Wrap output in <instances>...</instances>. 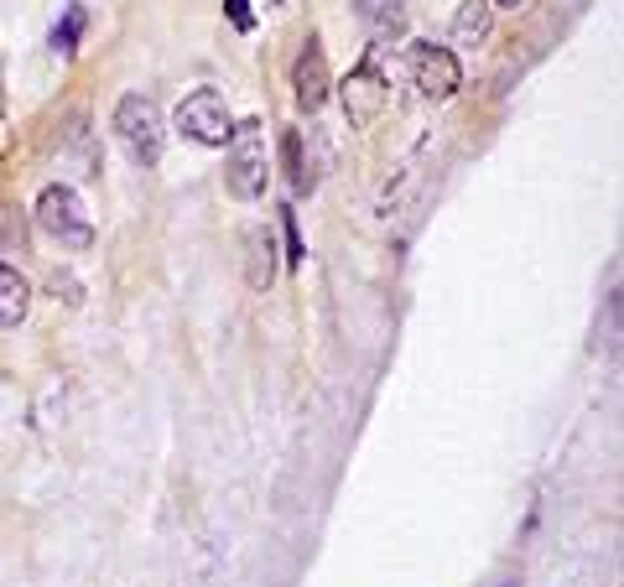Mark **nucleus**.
Instances as JSON below:
<instances>
[{"instance_id":"6e6552de","label":"nucleus","mask_w":624,"mask_h":587,"mask_svg":"<svg viewBox=\"0 0 624 587\" xmlns=\"http://www.w3.org/2000/svg\"><path fill=\"white\" fill-rule=\"evenodd\" d=\"M245 282H250V291H271V282H276V239L265 224L245 229Z\"/></svg>"},{"instance_id":"0eeeda50","label":"nucleus","mask_w":624,"mask_h":587,"mask_svg":"<svg viewBox=\"0 0 624 587\" xmlns=\"http://www.w3.org/2000/svg\"><path fill=\"white\" fill-rule=\"evenodd\" d=\"M385 99H390V89H385V78L375 73V63H360V68L344 78V115L354 120V125H370V120H380Z\"/></svg>"},{"instance_id":"7ed1b4c3","label":"nucleus","mask_w":624,"mask_h":587,"mask_svg":"<svg viewBox=\"0 0 624 587\" xmlns=\"http://www.w3.org/2000/svg\"><path fill=\"white\" fill-rule=\"evenodd\" d=\"M37 224H42V235H52L63 250H89L95 245V224H89V213H84V198L63 183H52V188L37 192Z\"/></svg>"},{"instance_id":"2eb2a0df","label":"nucleus","mask_w":624,"mask_h":587,"mask_svg":"<svg viewBox=\"0 0 624 587\" xmlns=\"http://www.w3.org/2000/svg\"><path fill=\"white\" fill-rule=\"evenodd\" d=\"M229 16H235V22L250 32V11H245V0H229Z\"/></svg>"},{"instance_id":"423d86ee","label":"nucleus","mask_w":624,"mask_h":587,"mask_svg":"<svg viewBox=\"0 0 624 587\" xmlns=\"http://www.w3.org/2000/svg\"><path fill=\"white\" fill-rule=\"evenodd\" d=\"M291 89H297V110H308V115H317V110L328 104V95H334L328 52H323L317 37H308L302 52H297V63H291Z\"/></svg>"},{"instance_id":"f03ea898","label":"nucleus","mask_w":624,"mask_h":587,"mask_svg":"<svg viewBox=\"0 0 624 587\" xmlns=\"http://www.w3.org/2000/svg\"><path fill=\"white\" fill-rule=\"evenodd\" d=\"M224 183H229V198H240V203H255L271 183V162H265V136H261V120H245L229 130V172H224Z\"/></svg>"},{"instance_id":"9d476101","label":"nucleus","mask_w":624,"mask_h":587,"mask_svg":"<svg viewBox=\"0 0 624 587\" xmlns=\"http://www.w3.org/2000/svg\"><path fill=\"white\" fill-rule=\"evenodd\" d=\"M282 166H287V183L297 198H308L317 188V172L308 166V136L302 130H282Z\"/></svg>"},{"instance_id":"4468645a","label":"nucleus","mask_w":624,"mask_h":587,"mask_svg":"<svg viewBox=\"0 0 624 587\" xmlns=\"http://www.w3.org/2000/svg\"><path fill=\"white\" fill-rule=\"evenodd\" d=\"M282 229H287V260H291V265H302L308 245H302V229H297V213H291V209H282Z\"/></svg>"},{"instance_id":"f3484780","label":"nucleus","mask_w":624,"mask_h":587,"mask_svg":"<svg viewBox=\"0 0 624 587\" xmlns=\"http://www.w3.org/2000/svg\"><path fill=\"white\" fill-rule=\"evenodd\" d=\"M500 587H521V583H500Z\"/></svg>"},{"instance_id":"39448f33","label":"nucleus","mask_w":624,"mask_h":587,"mask_svg":"<svg viewBox=\"0 0 624 587\" xmlns=\"http://www.w3.org/2000/svg\"><path fill=\"white\" fill-rule=\"evenodd\" d=\"M411 78H416V89L427 99H453L458 84H463V68H458L453 48H437V42H416L411 48Z\"/></svg>"},{"instance_id":"ddd939ff","label":"nucleus","mask_w":624,"mask_h":587,"mask_svg":"<svg viewBox=\"0 0 624 587\" xmlns=\"http://www.w3.org/2000/svg\"><path fill=\"white\" fill-rule=\"evenodd\" d=\"M84 26H89L84 5H68V16H63V22H58V32H52V48L73 52V48H78V37H84Z\"/></svg>"},{"instance_id":"9b49d317","label":"nucleus","mask_w":624,"mask_h":587,"mask_svg":"<svg viewBox=\"0 0 624 587\" xmlns=\"http://www.w3.org/2000/svg\"><path fill=\"white\" fill-rule=\"evenodd\" d=\"M26 307H32V286L16 265H5L0 260V328H16L26 317Z\"/></svg>"},{"instance_id":"20e7f679","label":"nucleus","mask_w":624,"mask_h":587,"mask_svg":"<svg viewBox=\"0 0 624 587\" xmlns=\"http://www.w3.org/2000/svg\"><path fill=\"white\" fill-rule=\"evenodd\" d=\"M177 130H183L192 146H229L235 120H229L224 95H219V89H192V95L177 104Z\"/></svg>"},{"instance_id":"dca6fc26","label":"nucleus","mask_w":624,"mask_h":587,"mask_svg":"<svg viewBox=\"0 0 624 587\" xmlns=\"http://www.w3.org/2000/svg\"><path fill=\"white\" fill-rule=\"evenodd\" d=\"M489 5H504V11H515V5H526V0H489Z\"/></svg>"},{"instance_id":"1a4fd4ad","label":"nucleus","mask_w":624,"mask_h":587,"mask_svg":"<svg viewBox=\"0 0 624 587\" xmlns=\"http://www.w3.org/2000/svg\"><path fill=\"white\" fill-rule=\"evenodd\" d=\"M354 16H360L380 42L407 37V11H401V0H354Z\"/></svg>"},{"instance_id":"f8f14e48","label":"nucleus","mask_w":624,"mask_h":587,"mask_svg":"<svg viewBox=\"0 0 624 587\" xmlns=\"http://www.w3.org/2000/svg\"><path fill=\"white\" fill-rule=\"evenodd\" d=\"M489 22H495V5H489V0H463L453 16V32L463 42H484V37H489Z\"/></svg>"},{"instance_id":"f257e3e1","label":"nucleus","mask_w":624,"mask_h":587,"mask_svg":"<svg viewBox=\"0 0 624 587\" xmlns=\"http://www.w3.org/2000/svg\"><path fill=\"white\" fill-rule=\"evenodd\" d=\"M115 136H121V146L130 151V162H136V166H157V162H162L167 120H162V110H157V99L125 95L121 104H115Z\"/></svg>"}]
</instances>
